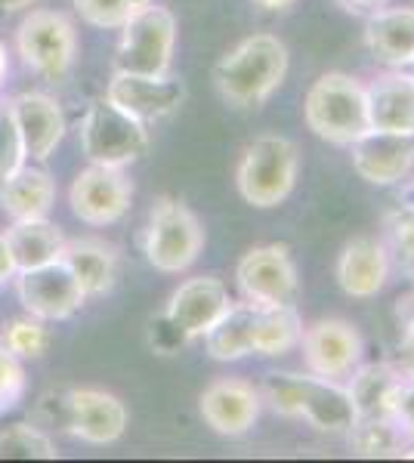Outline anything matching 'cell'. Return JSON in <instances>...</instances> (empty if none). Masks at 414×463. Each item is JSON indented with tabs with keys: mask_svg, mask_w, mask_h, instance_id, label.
<instances>
[{
	"mask_svg": "<svg viewBox=\"0 0 414 463\" xmlns=\"http://www.w3.org/2000/svg\"><path fill=\"white\" fill-rule=\"evenodd\" d=\"M288 62V47L275 34H251L217 62V90L232 109H257L284 84Z\"/></svg>",
	"mask_w": 414,
	"mask_h": 463,
	"instance_id": "1",
	"label": "cell"
},
{
	"mask_svg": "<svg viewBox=\"0 0 414 463\" xmlns=\"http://www.w3.org/2000/svg\"><path fill=\"white\" fill-rule=\"evenodd\" d=\"M300 174V152L288 137H257L251 146L242 152L236 170V185L238 195H242L251 207L269 211L278 207L284 198L294 192Z\"/></svg>",
	"mask_w": 414,
	"mask_h": 463,
	"instance_id": "4",
	"label": "cell"
},
{
	"mask_svg": "<svg viewBox=\"0 0 414 463\" xmlns=\"http://www.w3.org/2000/svg\"><path fill=\"white\" fill-rule=\"evenodd\" d=\"M183 343H189L179 334V327L173 325V321L168 318V316H158L155 321H152V346L158 349L161 355H170V353H177Z\"/></svg>",
	"mask_w": 414,
	"mask_h": 463,
	"instance_id": "36",
	"label": "cell"
},
{
	"mask_svg": "<svg viewBox=\"0 0 414 463\" xmlns=\"http://www.w3.org/2000/svg\"><path fill=\"white\" fill-rule=\"evenodd\" d=\"M53 198H56V183L41 167H25L22 164L19 170H13L0 183V207L13 222L43 220L53 207Z\"/></svg>",
	"mask_w": 414,
	"mask_h": 463,
	"instance_id": "22",
	"label": "cell"
},
{
	"mask_svg": "<svg viewBox=\"0 0 414 463\" xmlns=\"http://www.w3.org/2000/svg\"><path fill=\"white\" fill-rule=\"evenodd\" d=\"M205 250V229L183 201L158 198L146 226V260L158 272H186Z\"/></svg>",
	"mask_w": 414,
	"mask_h": 463,
	"instance_id": "5",
	"label": "cell"
},
{
	"mask_svg": "<svg viewBox=\"0 0 414 463\" xmlns=\"http://www.w3.org/2000/svg\"><path fill=\"white\" fill-rule=\"evenodd\" d=\"M393 263H390L387 244L371 235H359L343 244L341 257H337V285L352 300H371L378 297L390 281Z\"/></svg>",
	"mask_w": 414,
	"mask_h": 463,
	"instance_id": "17",
	"label": "cell"
},
{
	"mask_svg": "<svg viewBox=\"0 0 414 463\" xmlns=\"http://www.w3.org/2000/svg\"><path fill=\"white\" fill-rule=\"evenodd\" d=\"M81 148L90 164L102 167H127L140 161L149 148V127L127 115L109 99H100L87 109L81 124Z\"/></svg>",
	"mask_w": 414,
	"mask_h": 463,
	"instance_id": "6",
	"label": "cell"
},
{
	"mask_svg": "<svg viewBox=\"0 0 414 463\" xmlns=\"http://www.w3.org/2000/svg\"><path fill=\"white\" fill-rule=\"evenodd\" d=\"M59 260L72 269V275L78 279L84 297H102L115 288L118 257L109 244H102V241H65L63 257Z\"/></svg>",
	"mask_w": 414,
	"mask_h": 463,
	"instance_id": "23",
	"label": "cell"
},
{
	"mask_svg": "<svg viewBox=\"0 0 414 463\" xmlns=\"http://www.w3.org/2000/svg\"><path fill=\"white\" fill-rule=\"evenodd\" d=\"M4 78H6V50L0 43V84H4Z\"/></svg>",
	"mask_w": 414,
	"mask_h": 463,
	"instance_id": "41",
	"label": "cell"
},
{
	"mask_svg": "<svg viewBox=\"0 0 414 463\" xmlns=\"http://www.w3.org/2000/svg\"><path fill=\"white\" fill-rule=\"evenodd\" d=\"M133 185L124 176L121 167H102V164H90L74 176L69 189L72 213L87 226H111L130 211Z\"/></svg>",
	"mask_w": 414,
	"mask_h": 463,
	"instance_id": "11",
	"label": "cell"
},
{
	"mask_svg": "<svg viewBox=\"0 0 414 463\" xmlns=\"http://www.w3.org/2000/svg\"><path fill=\"white\" fill-rule=\"evenodd\" d=\"M34 0H0V13H16V10H25L32 6Z\"/></svg>",
	"mask_w": 414,
	"mask_h": 463,
	"instance_id": "40",
	"label": "cell"
},
{
	"mask_svg": "<svg viewBox=\"0 0 414 463\" xmlns=\"http://www.w3.org/2000/svg\"><path fill=\"white\" fill-rule=\"evenodd\" d=\"M303 321H300L294 303L284 306H257L254 316V334H251V353L254 355H288L291 349L300 346Z\"/></svg>",
	"mask_w": 414,
	"mask_h": 463,
	"instance_id": "26",
	"label": "cell"
},
{
	"mask_svg": "<svg viewBox=\"0 0 414 463\" xmlns=\"http://www.w3.org/2000/svg\"><path fill=\"white\" fill-rule=\"evenodd\" d=\"M236 285L251 306H284L297 297V266L284 244L247 250L236 269Z\"/></svg>",
	"mask_w": 414,
	"mask_h": 463,
	"instance_id": "10",
	"label": "cell"
},
{
	"mask_svg": "<svg viewBox=\"0 0 414 463\" xmlns=\"http://www.w3.org/2000/svg\"><path fill=\"white\" fill-rule=\"evenodd\" d=\"M229 306L232 300L223 281L210 279V275H201V279H189L186 285H179L173 290L164 316L179 327V334H183L186 340H198L214 327V321L220 318Z\"/></svg>",
	"mask_w": 414,
	"mask_h": 463,
	"instance_id": "18",
	"label": "cell"
},
{
	"mask_svg": "<svg viewBox=\"0 0 414 463\" xmlns=\"http://www.w3.org/2000/svg\"><path fill=\"white\" fill-rule=\"evenodd\" d=\"M13 275H16V260H13L6 238L0 235V285H4L6 279H13Z\"/></svg>",
	"mask_w": 414,
	"mask_h": 463,
	"instance_id": "37",
	"label": "cell"
},
{
	"mask_svg": "<svg viewBox=\"0 0 414 463\" xmlns=\"http://www.w3.org/2000/svg\"><path fill=\"white\" fill-rule=\"evenodd\" d=\"M390 420L396 423L405 439H414V380H402L390 405Z\"/></svg>",
	"mask_w": 414,
	"mask_h": 463,
	"instance_id": "35",
	"label": "cell"
},
{
	"mask_svg": "<svg viewBox=\"0 0 414 463\" xmlns=\"http://www.w3.org/2000/svg\"><path fill=\"white\" fill-rule=\"evenodd\" d=\"M365 43L378 62L390 69H411L414 6H378L365 22Z\"/></svg>",
	"mask_w": 414,
	"mask_h": 463,
	"instance_id": "21",
	"label": "cell"
},
{
	"mask_svg": "<svg viewBox=\"0 0 414 463\" xmlns=\"http://www.w3.org/2000/svg\"><path fill=\"white\" fill-rule=\"evenodd\" d=\"M59 451L37 427L13 423L0 430V460H56Z\"/></svg>",
	"mask_w": 414,
	"mask_h": 463,
	"instance_id": "29",
	"label": "cell"
},
{
	"mask_svg": "<svg viewBox=\"0 0 414 463\" xmlns=\"http://www.w3.org/2000/svg\"><path fill=\"white\" fill-rule=\"evenodd\" d=\"M341 4H346L350 10H378V6H383L387 0H341Z\"/></svg>",
	"mask_w": 414,
	"mask_h": 463,
	"instance_id": "38",
	"label": "cell"
},
{
	"mask_svg": "<svg viewBox=\"0 0 414 463\" xmlns=\"http://www.w3.org/2000/svg\"><path fill=\"white\" fill-rule=\"evenodd\" d=\"M260 399L275 414L306 420L313 430L328 432V436H346L356 423L350 392L341 386V380L315 374H269L260 386Z\"/></svg>",
	"mask_w": 414,
	"mask_h": 463,
	"instance_id": "2",
	"label": "cell"
},
{
	"mask_svg": "<svg viewBox=\"0 0 414 463\" xmlns=\"http://www.w3.org/2000/svg\"><path fill=\"white\" fill-rule=\"evenodd\" d=\"M399 383H402V374L390 364H359L346 383L356 420L359 417H390Z\"/></svg>",
	"mask_w": 414,
	"mask_h": 463,
	"instance_id": "25",
	"label": "cell"
},
{
	"mask_svg": "<svg viewBox=\"0 0 414 463\" xmlns=\"http://www.w3.org/2000/svg\"><path fill=\"white\" fill-rule=\"evenodd\" d=\"M352 170L371 185H396L414 167V137L368 130L350 146Z\"/></svg>",
	"mask_w": 414,
	"mask_h": 463,
	"instance_id": "16",
	"label": "cell"
},
{
	"mask_svg": "<svg viewBox=\"0 0 414 463\" xmlns=\"http://www.w3.org/2000/svg\"><path fill=\"white\" fill-rule=\"evenodd\" d=\"M6 244H10V253L16 260V272H25V269H37L47 266L53 260L63 257L65 238L53 222L43 220H19L13 222V229H6Z\"/></svg>",
	"mask_w": 414,
	"mask_h": 463,
	"instance_id": "24",
	"label": "cell"
},
{
	"mask_svg": "<svg viewBox=\"0 0 414 463\" xmlns=\"http://www.w3.org/2000/svg\"><path fill=\"white\" fill-rule=\"evenodd\" d=\"M149 4H155V0H74V10L96 28H121L127 19H133Z\"/></svg>",
	"mask_w": 414,
	"mask_h": 463,
	"instance_id": "30",
	"label": "cell"
},
{
	"mask_svg": "<svg viewBox=\"0 0 414 463\" xmlns=\"http://www.w3.org/2000/svg\"><path fill=\"white\" fill-rule=\"evenodd\" d=\"M350 445L362 458H387L393 451H402V432L390 417H359L350 427Z\"/></svg>",
	"mask_w": 414,
	"mask_h": 463,
	"instance_id": "28",
	"label": "cell"
},
{
	"mask_svg": "<svg viewBox=\"0 0 414 463\" xmlns=\"http://www.w3.org/2000/svg\"><path fill=\"white\" fill-rule=\"evenodd\" d=\"M177 47V19L168 6L149 4L121 25V43L115 53V71L168 74Z\"/></svg>",
	"mask_w": 414,
	"mask_h": 463,
	"instance_id": "7",
	"label": "cell"
},
{
	"mask_svg": "<svg viewBox=\"0 0 414 463\" xmlns=\"http://www.w3.org/2000/svg\"><path fill=\"white\" fill-rule=\"evenodd\" d=\"M25 164V148H22L19 130L13 124L10 109H0V183Z\"/></svg>",
	"mask_w": 414,
	"mask_h": 463,
	"instance_id": "33",
	"label": "cell"
},
{
	"mask_svg": "<svg viewBox=\"0 0 414 463\" xmlns=\"http://www.w3.org/2000/svg\"><path fill=\"white\" fill-rule=\"evenodd\" d=\"M303 121L319 139H325L331 146L350 148L359 137H365L371 130L365 84L343 71L322 74L306 90Z\"/></svg>",
	"mask_w": 414,
	"mask_h": 463,
	"instance_id": "3",
	"label": "cell"
},
{
	"mask_svg": "<svg viewBox=\"0 0 414 463\" xmlns=\"http://www.w3.org/2000/svg\"><path fill=\"white\" fill-rule=\"evenodd\" d=\"M22 395H25V368H22L19 355L0 346V414L16 408Z\"/></svg>",
	"mask_w": 414,
	"mask_h": 463,
	"instance_id": "32",
	"label": "cell"
},
{
	"mask_svg": "<svg viewBox=\"0 0 414 463\" xmlns=\"http://www.w3.org/2000/svg\"><path fill=\"white\" fill-rule=\"evenodd\" d=\"M4 346L19 358H37L47 353L50 346V334L47 327L37 318H16L6 325L4 331Z\"/></svg>",
	"mask_w": 414,
	"mask_h": 463,
	"instance_id": "31",
	"label": "cell"
},
{
	"mask_svg": "<svg viewBox=\"0 0 414 463\" xmlns=\"http://www.w3.org/2000/svg\"><path fill=\"white\" fill-rule=\"evenodd\" d=\"M387 229H390V238H393L396 250L402 253L405 263L414 269V204L402 207V211H396L390 216Z\"/></svg>",
	"mask_w": 414,
	"mask_h": 463,
	"instance_id": "34",
	"label": "cell"
},
{
	"mask_svg": "<svg viewBox=\"0 0 414 463\" xmlns=\"http://www.w3.org/2000/svg\"><path fill=\"white\" fill-rule=\"evenodd\" d=\"M365 93L371 130L414 137V74L405 69H393L374 84H368Z\"/></svg>",
	"mask_w": 414,
	"mask_h": 463,
	"instance_id": "20",
	"label": "cell"
},
{
	"mask_svg": "<svg viewBox=\"0 0 414 463\" xmlns=\"http://www.w3.org/2000/svg\"><path fill=\"white\" fill-rule=\"evenodd\" d=\"M201 417L214 432L220 436H245L254 423L260 420L263 411V399L260 390L247 380L238 377H226V380H214L198 399Z\"/></svg>",
	"mask_w": 414,
	"mask_h": 463,
	"instance_id": "14",
	"label": "cell"
},
{
	"mask_svg": "<svg viewBox=\"0 0 414 463\" xmlns=\"http://www.w3.org/2000/svg\"><path fill=\"white\" fill-rule=\"evenodd\" d=\"M411 69H414V62H411Z\"/></svg>",
	"mask_w": 414,
	"mask_h": 463,
	"instance_id": "42",
	"label": "cell"
},
{
	"mask_svg": "<svg viewBox=\"0 0 414 463\" xmlns=\"http://www.w3.org/2000/svg\"><path fill=\"white\" fill-rule=\"evenodd\" d=\"M105 99L111 106H118L127 115H133L142 124L164 121L173 111H179L186 99L183 80L170 78V74H127L115 71V78L109 80Z\"/></svg>",
	"mask_w": 414,
	"mask_h": 463,
	"instance_id": "13",
	"label": "cell"
},
{
	"mask_svg": "<svg viewBox=\"0 0 414 463\" xmlns=\"http://www.w3.org/2000/svg\"><path fill=\"white\" fill-rule=\"evenodd\" d=\"M16 290L19 303L37 321H65L87 300L78 279H74L72 269L63 260H53L47 266L19 272Z\"/></svg>",
	"mask_w": 414,
	"mask_h": 463,
	"instance_id": "12",
	"label": "cell"
},
{
	"mask_svg": "<svg viewBox=\"0 0 414 463\" xmlns=\"http://www.w3.org/2000/svg\"><path fill=\"white\" fill-rule=\"evenodd\" d=\"M16 47L32 71L47 80H63L72 71L74 53H78V37H74V25L63 13L34 10L22 19Z\"/></svg>",
	"mask_w": 414,
	"mask_h": 463,
	"instance_id": "8",
	"label": "cell"
},
{
	"mask_svg": "<svg viewBox=\"0 0 414 463\" xmlns=\"http://www.w3.org/2000/svg\"><path fill=\"white\" fill-rule=\"evenodd\" d=\"M306 371L325 380H346L362 364V334L343 318H319L300 334Z\"/></svg>",
	"mask_w": 414,
	"mask_h": 463,
	"instance_id": "9",
	"label": "cell"
},
{
	"mask_svg": "<svg viewBox=\"0 0 414 463\" xmlns=\"http://www.w3.org/2000/svg\"><path fill=\"white\" fill-rule=\"evenodd\" d=\"M257 6H263V10L269 13H278V10H288V6H294L297 0H254Z\"/></svg>",
	"mask_w": 414,
	"mask_h": 463,
	"instance_id": "39",
	"label": "cell"
},
{
	"mask_svg": "<svg viewBox=\"0 0 414 463\" xmlns=\"http://www.w3.org/2000/svg\"><path fill=\"white\" fill-rule=\"evenodd\" d=\"M254 316H257V306H251L247 300L232 303L205 334L207 355L217 358V362H238L245 355H254L251 353Z\"/></svg>",
	"mask_w": 414,
	"mask_h": 463,
	"instance_id": "27",
	"label": "cell"
},
{
	"mask_svg": "<svg viewBox=\"0 0 414 463\" xmlns=\"http://www.w3.org/2000/svg\"><path fill=\"white\" fill-rule=\"evenodd\" d=\"M65 430L87 445H111L127 430V408L121 399L102 390H69L65 392Z\"/></svg>",
	"mask_w": 414,
	"mask_h": 463,
	"instance_id": "15",
	"label": "cell"
},
{
	"mask_svg": "<svg viewBox=\"0 0 414 463\" xmlns=\"http://www.w3.org/2000/svg\"><path fill=\"white\" fill-rule=\"evenodd\" d=\"M6 109H10L13 124L19 130L25 158L43 164L65 137L63 109L56 106V99H50L43 93H19Z\"/></svg>",
	"mask_w": 414,
	"mask_h": 463,
	"instance_id": "19",
	"label": "cell"
}]
</instances>
